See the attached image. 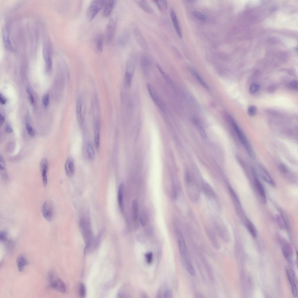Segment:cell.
Here are the masks:
<instances>
[{"label": "cell", "instance_id": "cell-44", "mask_svg": "<svg viewBox=\"0 0 298 298\" xmlns=\"http://www.w3.org/2000/svg\"><path fill=\"white\" fill-rule=\"evenodd\" d=\"M193 14L196 18L201 20H204L206 19L205 16L200 12L194 11Z\"/></svg>", "mask_w": 298, "mask_h": 298}, {"label": "cell", "instance_id": "cell-30", "mask_svg": "<svg viewBox=\"0 0 298 298\" xmlns=\"http://www.w3.org/2000/svg\"><path fill=\"white\" fill-rule=\"evenodd\" d=\"M99 125L98 121L95 123V130L94 134V143L95 147L98 149L100 146Z\"/></svg>", "mask_w": 298, "mask_h": 298}, {"label": "cell", "instance_id": "cell-23", "mask_svg": "<svg viewBox=\"0 0 298 298\" xmlns=\"http://www.w3.org/2000/svg\"><path fill=\"white\" fill-rule=\"evenodd\" d=\"M82 101L80 98H79L76 105V115L77 119L80 125L83 123V119L82 112Z\"/></svg>", "mask_w": 298, "mask_h": 298}, {"label": "cell", "instance_id": "cell-34", "mask_svg": "<svg viewBox=\"0 0 298 298\" xmlns=\"http://www.w3.org/2000/svg\"><path fill=\"white\" fill-rule=\"evenodd\" d=\"M155 3L159 9L161 11L166 10L167 8V3L165 0H155Z\"/></svg>", "mask_w": 298, "mask_h": 298}, {"label": "cell", "instance_id": "cell-9", "mask_svg": "<svg viewBox=\"0 0 298 298\" xmlns=\"http://www.w3.org/2000/svg\"><path fill=\"white\" fill-rule=\"evenodd\" d=\"M42 213L46 220L51 221L53 217V210L51 202L46 201L44 203L42 207Z\"/></svg>", "mask_w": 298, "mask_h": 298}, {"label": "cell", "instance_id": "cell-6", "mask_svg": "<svg viewBox=\"0 0 298 298\" xmlns=\"http://www.w3.org/2000/svg\"><path fill=\"white\" fill-rule=\"evenodd\" d=\"M285 271L291 286L292 295L293 296L296 297L298 295V290L295 274L292 270L290 268H287Z\"/></svg>", "mask_w": 298, "mask_h": 298}, {"label": "cell", "instance_id": "cell-29", "mask_svg": "<svg viewBox=\"0 0 298 298\" xmlns=\"http://www.w3.org/2000/svg\"><path fill=\"white\" fill-rule=\"evenodd\" d=\"M207 232L213 246L217 249H219L220 247V244L214 233L209 229L207 230Z\"/></svg>", "mask_w": 298, "mask_h": 298}, {"label": "cell", "instance_id": "cell-11", "mask_svg": "<svg viewBox=\"0 0 298 298\" xmlns=\"http://www.w3.org/2000/svg\"><path fill=\"white\" fill-rule=\"evenodd\" d=\"M133 33L136 40L139 45L144 49H148V45L139 30L137 28L134 29L133 30Z\"/></svg>", "mask_w": 298, "mask_h": 298}, {"label": "cell", "instance_id": "cell-28", "mask_svg": "<svg viewBox=\"0 0 298 298\" xmlns=\"http://www.w3.org/2000/svg\"><path fill=\"white\" fill-rule=\"evenodd\" d=\"M130 36V33L127 31L123 33L118 38V42L119 45L123 47L125 46L128 41Z\"/></svg>", "mask_w": 298, "mask_h": 298}, {"label": "cell", "instance_id": "cell-16", "mask_svg": "<svg viewBox=\"0 0 298 298\" xmlns=\"http://www.w3.org/2000/svg\"><path fill=\"white\" fill-rule=\"evenodd\" d=\"M48 44H47V43L45 44L43 49V54L46 63V69L48 71L50 70L52 66L50 56V48Z\"/></svg>", "mask_w": 298, "mask_h": 298}, {"label": "cell", "instance_id": "cell-27", "mask_svg": "<svg viewBox=\"0 0 298 298\" xmlns=\"http://www.w3.org/2000/svg\"><path fill=\"white\" fill-rule=\"evenodd\" d=\"M28 263L27 260L23 255H21L17 257V264L18 269L20 272H22L24 267Z\"/></svg>", "mask_w": 298, "mask_h": 298}, {"label": "cell", "instance_id": "cell-46", "mask_svg": "<svg viewBox=\"0 0 298 298\" xmlns=\"http://www.w3.org/2000/svg\"><path fill=\"white\" fill-rule=\"evenodd\" d=\"M49 100V96L47 94L45 95L42 98V103L45 107L47 106Z\"/></svg>", "mask_w": 298, "mask_h": 298}, {"label": "cell", "instance_id": "cell-37", "mask_svg": "<svg viewBox=\"0 0 298 298\" xmlns=\"http://www.w3.org/2000/svg\"><path fill=\"white\" fill-rule=\"evenodd\" d=\"M87 152L89 159H93L95 157V152L92 146L90 143H88L87 146Z\"/></svg>", "mask_w": 298, "mask_h": 298}, {"label": "cell", "instance_id": "cell-53", "mask_svg": "<svg viewBox=\"0 0 298 298\" xmlns=\"http://www.w3.org/2000/svg\"><path fill=\"white\" fill-rule=\"evenodd\" d=\"M0 101L1 103L3 104H4L6 103V99L1 94H0Z\"/></svg>", "mask_w": 298, "mask_h": 298}, {"label": "cell", "instance_id": "cell-12", "mask_svg": "<svg viewBox=\"0 0 298 298\" xmlns=\"http://www.w3.org/2000/svg\"><path fill=\"white\" fill-rule=\"evenodd\" d=\"M178 243L180 253L182 257H185L187 254V249L184 237L182 234L178 231L177 232Z\"/></svg>", "mask_w": 298, "mask_h": 298}, {"label": "cell", "instance_id": "cell-7", "mask_svg": "<svg viewBox=\"0 0 298 298\" xmlns=\"http://www.w3.org/2000/svg\"><path fill=\"white\" fill-rule=\"evenodd\" d=\"M103 37L101 34H97L92 41V47L95 53L97 55L101 54L103 48Z\"/></svg>", "mask_w": 298, "mask_h": 298}, {"label": "cell", "instance_id": "cell-21", "mask_svg": "<svg viewBox=\"0 0 298 298\" xmlns=\"http://www.w3.org/2000/svg\"><path fill=\"white\" fill-rule=\"evenodd\" d=\"M255 183L257 190L261 197L262 202L265 203L266 198L265 191L262 184L259 179L256 177L255 179Z\"/></svg>", "mask_w": 298, "mask_h": 298}, {"label": "cell", "instance_id": "cell-20", "mask_svg": "<svg viewBox=\"0 0 298 298\" xmlns=\"http://www.w3.org/2000/svg\"><path fill=\"white\" fill-rule=\"evenodd\" d=\"M259 169L260 175L264 180L271 185L274 186V182L267 171L261 166H259Z\"/></svg>", "mask_w": 298, "mask_h": 298}, {"label": "cell", "instance_id": "cell-4", "mask_svg": "<svg viewBox=\"0 0 298 298\" xmlns=\"http://www.w3.org/2000/svg\"><path fill=\"white\" fill-rule=\"evenodd\" d=\"M48 279L50 288L61 292L66 291V288L64 283L60 278L56 277L53 272L49 273Z\"/></svg>", "mask_w": 298, "mask_h": 298}, {"label": "cell", "instance_id": "cell-15", "mask_svg": "<svg viewBox=\"0 0 298 298\" xmlns=\"http://www.w3.org/2000/svg\"><path fill=\"white\" fill-rule=\"evenodd\" d=\"M48 163L47 159H42L40 164V168L42 173L43 182L44 186L46 187L47 184V173L48 169Z\"/></svg>", "mask_w": 298, "mask_h": 298}, {"label": "cell", "instance_id": "cell-25", "mask_svg": "<svg viewBox=\"0 0 298 298\" xmlns=\"http://www.w3.org/2000/svg\"><path fill=\"white\" fill-rule=\"evenodd\" d=\"M136 2L138 5L146 12L150 14L153 13V10L146 1L140 0Z\"/></svg>", "mask_w": 298, "mask_h": 298}, {"label": "cell", "instance_id": "cell-22", "mask_svg": "<svg viewBox=\"0 0 298 298\" xmlns=\"http://www.w3.org/2000/svg\"><path fill=\"white\" fill-rule=\"evenodd\" d=\"M3 40L4 45L7 49L11 52L14 51V49L12 44L7 30L3 32Z\"/></svg>", "mask_w": 298, "mask_h": 298}, {"label": "cell", "instance_id": "cell-32", "mask_svg": "<svg viewBox=\"0 0 298 298\" xmlns=\"http://www.w3.org/2000/svg\"><path fill=\"white\" fill-rule=\"evenodd\" d=\"M0 170L1 175L5 180L7 179L8 176L5 167V163L3 157L0 155Z\"/></svg>", "mask_w": 298, "mask_h": 298}, {"label": "cell", "instance_id": "cell-49", "mask_svg": "<svg viewBox=\"0 0 298 298\" xmlns=\"http://www.w3.org/2000/svg\"><path fill=\"white\" fill-rule=\"evenodd\" d=\"M198 130L200 134L202 137L204 139H206L207 138V135L205 131L203 128L201 127L198 126Z\"/></svg>", "mask_w": 298, "mask_h": 298}, {"label": "cell", "instance_id": "cell-42", "mask_svg": "<svg viewBox=\"0 0 298 298\" xmlns=\"http://www.w3.org/2000/svg\"><path fill=\"white\" fill-rule=\"evenodd\" d=\"M156 66L157 69L164 78L166 81L169 82V77L166 73H165V72L163 70L161 67H160V65L158 64H157L156 65Z\"/></svg>", "mask_w": 298, "mask_h": 298}, {"label": "cell", "instance_id": "cell-1", "mask_svg": "<svg viewBox=\"0 0 298 298\" xmlns=\"http://www.w3.org/2000/svg\"><path fill=\"white\" fill-rule=\"evenodd\" d=\"M106 2V1L104 0H95L92 1L87 9L86 13L89 21L92 20L100 11L104 8Z\"/></svg>", "mask_w": 298, "mask_h": 298}, {"label": "cell", "instance_id": "cell-10", "mask_svg": "<svg viewBox=\"0 0 298 298\" xmlns=\"http://www.w3.org/2000/svg\"><path fill=\"white\" fill-rule=\"evenodd\" d=\"M146 85L149 95L154 102L160 109L164 110L162 103L153 87L149 83Z\"/></svg>", "mask_w": 298, "mask_h": 298}, {"label": "cell", "instance_id": "cell-17", "mask_svg": "<svg viewBox=\"0 0 298 298\" xmlns=\"http://www.w3.org/2000/svg\"><path fill=\"white\" fill-rule=\"evenodd\" d=\"M281 245L282 251L284 256L289 262H290L292 251L290 245L289 243L284 241L282 242Z\"/></svg>", "mask_w": 298, "mask_h": 298}, {"label": "cell", "instance_id": "cell-33", "mask_svg": "<svg viewBox=\"0 0 298 298\" xmlns=\"http://www.w3.org/2000/svg\"><path fill=\"white\" fill-rule=\"evenodd\" d=\"M185 265L188 273L191 276H194L196 275V272L191 261L189 259H187L185 260Z\"/></svg>", "mask_w": 298, "mask_h": 298}, {"label": "cell", "instance_id": "cell-48", "mask_svg": "<svg viewBox=\"0 0 298 298\" xmlns=\"http://www.w3.org/2000/svg\"><path fill=\"white\" fill-rule=\"evenodd\" d=\"M173 294L172 290L168 289L166 290L164 293V297L167 298H171L172 297Z\"/></svg>", "mask_w": 298, "mask_h": 298}, {"label": "cell", "instance_id": "cell-40", "mask_svg": "<svg viewBox=\"0 0 298 298\" xmlns=\"http://www.w3.org/2000/svg\"><path fill=\"white\" fill-rule=\"evenodd\" d=\"M257 109L256 107L254 105H251L248 109V113L251 116H254L256 113Z\"/></svg>", "mask_w": 298, "mask_h": 298}, {"label": "cell", "instance_id": "cell-52", "mask_svg": "<svg viewBox=\"0 0 298 298\" xmlns=\"http://www.w3.org/2000/svg\"><path fill=\"white\" fill-rule=\"evenodd\" d=\"M6 130L8 133H11L13 132V130L11 126L8 124H7L6 126Z\"/></svg>", "mask_w": 298, "mask_h": 298}, {"label": "cell", "instance_id": "cell-50", "mask_svg": "<svg viewBox=\"0 0 298 298\" xmlns=\"http://www.w3.org/2000/svg\"><path fill=\"white\" fill-rule=\"evenodd\" d=\"M279 168L280 172L283 174H286L288 172L287 168L283 164H280L279 165Z\"/></svg>", "mask_w": 298, "mask_h": 298}, {"label": "cell", "instance_id": "cell-54", "mask_svg": "<svg viewBox=\"0 0 298 298\" xmlns=\"http://www.w3.org/2000/svg\"><path fill=\"white\" fill-rule=\"evenodd\" d=\"M5 120V118L1 114H0V125L1 126Z\"/></svg>", "mask_w": 298, "mask_h": 298}, {"label": "cell", "instance_id": "cell-8", "mask_svg": "<svg viewBox=\"0 0 298 298\" xmlns=\"http://www.w3.org/2000/svg\"><path fill=\"white\" fill-rule=\"evenodd\" d=\"M134 70L133 63L130 61H128L126 65V71L125 74V82L127 87L130 86Z\"/></svg>", "mask_w": 298, "mask_h": 298}, {"label": "cell", "instance_id": "cell-24", "mask_svg": "<svg viewBox=\"0 0 298 298\" xmlns=\"http://www.w3.org/2000/svg\"><path fill=\"white\" fill-rule=\"evenodd\" d=\"M202 187L204 193L207 196L212 198H216L215 192L209 185L206 182H204L202 183Z\"/></svg>", "mask_w": 298, "mask_h": 298}, {"label": "cell", "instance_id": "cell-13", "mask_svg": "<svg viewBox=\"0 0 298 298\" xmlns=\"http://www.w3.org/2000/svg\"><path fill=\"white\" fill-rule=\"evenodd\" d=\"M215 225L219 236L224 241H228L229 240V236L225 226L223 224L217 222L215 223Z\"/></svg>", "mask_w": 298, "mask_h": 298}, {"label": "cell", "instance_id": "cell-39", "mask_svg": "<svg viewBox=\"0 0 298 298\" xmlns=\"http://www.w3.org/2000/svg\"><path fill=\"white\" fill-rule=\"evenodd\" d=\"M259 85L256 83L251 84L250 87V91L251 94H253L256 93L259 90Z\"/></svg>", "mask_w": 298, "mask_h": 298}, {"label": "cell", "instance_id": "cell-41", "mask_svg": "<svg viewBox=\"0 0 298 298\" xmlns=\"http://www.w3.org/2000/svg\"><path fill=\"white\" fill-rule=\"evenodd\" d=\"M145 257L147 262L148 264L152 263L153 260V255L151 252H148L145 254Z\"/></svg>", "mask_w": 298, "mask_h": 298}, {"label": "cell", "instance_id": "cell-51", "mask_svg": "<svg viewBox=\"0 0 298 298\" xmlns=\"http://www.w3.org/2000/svg\"><path fill=\"white\" fill-rule=\"evenodd\" d=\"M27 92L28 93V94H29V99L30 100L31 103L32 104H33L34 103V98L33 97V96L32 95V94L31 93V92H30V91L29 90L28 88L27 89Z\"/></svg>", "mask_w": 298, "mask_h": 298}, {"label": "cell", "instance_id": "cell-3", "mask_svg": "<svg viewBox=\"0 0 298 298\" xmlns=\"http://www.w3.org/2000/svg\"><path fill=\"white\" fill-rule=\"evenodd\" d=\"M186 182L187 190L189 197L193 202H197L199 198L198 187L191 181L190 178L188 176L186 177Z\"/></svg>", "mask_w": 298, "mask_h": 298}, {"label": "cell", "instance_id": "cell-38", "mask_svg": "<svg viewBox=\"0 0 298 298\" xmlns=\"http://www.w3.org/2000/svg\"><path fill=\"white\" fill-rule=\"evenodd\" d=\"M79 292L80 296L81 297H84L86 295V290L85 286L83 283L80 284L79 286Z\"/></svg>", "mask_w": 298, "mask_h": 298}, {"label": "cell", "instance_id": "cell-45", "mask_svg": "<svg viewBox=\"0 0 298 298\" xmlns=\"http://www.w3.org/2000/svg\"><path fill=\"white\" fill-rule=\"evenodd\" d=\"M289 86L291 89L296 90H297L298 87V82L295 80H293L290 82Z\"/></svg>", "mask_w": 298, "mask_h": 298}, {"label": "cell", "instance_id": "cell-14", "mask_svg": "<svg viewBox=\"0 0 298 298\" xmlns=\"http://www.w3.org/2000/svg\"><path fill=\"white\" fill-rule=\"evenodd\" d=\"M65 169L66 175L68 177H72L75 173V167L73 159L68 158L65 163Z\"/></svg>", "mask_w": 298, "mask_h": 298}, {"label": "cell", "instance_id": "cell-5", "mask_svg": "<svg viewBox=\"0 0 298 298\" xmlns=\"http://www.w3.org/2000/svg\"><path fill=\"white\" fill-rule=\"evenodd\" d=\"M118 17L114 13L111 16L107 24L106 30V39L108 42L111 41L114 36L117 24Z\"/></svg>", "mask_w": 298, "mask_h": 298}, {"label": "cell", "instance_id": "cell-36", "mask_svg": "<svg viewBox=\"0 0 298 298\" xmlns=\"http://www.w3.org/2000/svg\"><path fill=\"white\" fill-rule=\"evenodd\" d=\"M132 209L134 219L136 220L138 216L139 207L138 202L136 200H134L132 202Z\"/></svg>", "mask_w": 298, "mask_h": 298}, {"label": "cell", "instance_id": "cell-26", "mask_svg": "<svg viewBox=\"0 0 298 298\" xmlns=\"http://www.w3.org/2000/svg\"><path fill=\"white\" fill-rule=\"evenodd\" d=\"M124 194V186L123 184L120 185L118 188V201L119 207L121 211L123 209V196Z\"/></svg>", "mask_w": 298, "mask_h": 298}, {"label": "cell", "instance_id": "cell-18", "mask_svg": "<svg viewBox=\"0 0 298 298\" xmlns=\"http://www.w3.org/2000/svg\"><path fill=\"white\" fill-rule=\"evenodd\" d=\"M116 3V1L114 0L106 1L102 13L103 17H106L110 15L114 8Z\"/></svg>", "mask_w": 298, "mask_h": 298}, {"label": "cell", "instance_id": "cell-47", "mask_svg": "<svg viewBox=\"0 0 298 298\" xmlns=\"http://www.w3.org/2000/svg\"><path fill=\"white\" fill-rule=\"evenodd\" d=\"M0 240L2 242H5L7 240V233L5 231H2L0 233Z\"/></svg>", "mask_w": 298, "mask_h": 298}, {"label": "cell", "instance_id": "cell-31", "mask_svg": "<svg viewBox=\"0 0 298 298\" xmlns=\"http://www.w3.org/2000/svg\"><path fill=\"white\" fill-rule=\"evenodd\" d=\"M150 64L149 58L146 55L142 56L141 59V64L144 72L147 73Z\"/></svg>", "mask_w": 298, "mask_h": 298}, {"label": "cell", "instance_id": "cell-19", "mask_svg": "<svg viewBox=\"0 0 298 298\" xmlns=\"http://www.w3.org/2000/svg\"><path fill=\"white\" fill-rule=\"evenodd\" d=\"M170 14L176 33L179 38L180 39H182V34L176 13L174 10H172L170 11Z\"/></svg>", "mask_w": 298, "mask_h": 298}, {"label": "cell", "instance_id": "cell-35", "mask_svg": "<svg viewBox=\"0 0 298 298\" xmlns=\"http://www.w3.org/2000/svg\"><path fill=\"white\" fill-rule=\"evenodd\" d=\"M247 228L253 238H256L257 236V233L255 227L251 222L248 221L246 223Z\"/></svg>", "mask_w": 298, "mask_h": 298}, {"label": "cell", "instance_id": "cell-43", "mask_svg": "<svg viewBox=\"0 0 298 298\" xmlns=\"http://www.w3.org/2000/svg\"><path fill=\"white\" fill-rule=\"evenodd\" d=\"M26 129L28 133L31 136H33L35 134L34 130L31 126L29 123H26Z\"/></svg>", "mask_w": 298, "mask_h": 298}, {"label": "cell", "instance_id": "cell-2", "mask_svg": "<svg viewBox=\"0 0 298 298\" xmlns=\"http://www.w3.org/2000/svg\"><path fill=\"white\" fill-rule=\"evenodd\" d=\"M231 122L239 140L244 146L248 154L251 158H253L254 156L253 152L246 137L233 120H232Z\"/></svg>", "mask_w": 298, "mask_h": 298}]
</instances>
